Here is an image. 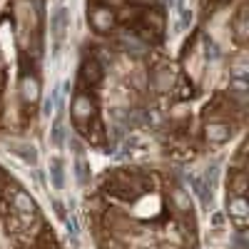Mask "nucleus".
Masks as SVG:
<instances>
[{"label":"nucleus","mask_w":249,"mask_h":249,"mask_svg":"<svg viewBox=\"0 0 249 249\" xmlns=\"http://www.w3.org/2000/svg\"><path fill=\"white\" fill-rule=\"evenodd\" d=\"M70 30V10L65 5H57L53 13H50V35L57 40L65 37V33Z\"/></svg>","instance_id":"f257e3e1"},{"label":"nucleus","mask_w":249,"mask_h":249,"mask_svg":"<svg viewBox=\"0 0 249 249\" xmlns=\"http://www.w3.org/2000/svg\"><path fill=\"white\" fill-rule=\"evenodd\" d=\"M90 25H92V30H97V33H107V30L115 25V13H112L110 8H95V10L90 13Z\"/></svg>","instance_id":"f03ea898"},{"label":"nucleus","mask_w":249,"mask_h":249,"mask_svg":"<svg viewBox=\"0 0 249 249\" xmlns=\"http://www.w3.org/2000/svg\"><path fill=\"white\" fill-rule=\"evenodd\" d=\"M48 137H50V144L55 150H62V144H65V140H68V127H65V117H62V112L55 115Z\"/></svg>","instance_id":"7ed1b4c3"},{"label":"nucleus","mask_w":249,"mask_h":249,"mask_svg":"<svg viewBox=\"0 0 249 249\" xmlns=\"http://www.w3.org/2000/svg\"><path fill=\"white\" fill-rule=\"evenodd\" d=\"M92 100L88 97V95H77L75 100H72V117H75V122L77 124H82V122H88L90 117H92Z\"/></svg>","instance_id":"20e7f679"},{"label":"nucleus","mask_w":249,"mask_h":249,"mask_svg":"<svg viewBox=\"0 0 249 249\" xmlns=\"http://www.w3.org/2000/svg\"><path fill=\"white\" fill-rule=\"evenodd\" d=\"M230 217H232L237 230H244L247 227V202H244V197H237V195L230 197Z\"/></svg>","instance_id":"39448f33"},{"label":"nucleus","mask_w":249,"mask_h":249,"mask_svg":"<svg viewBox=\"0 0 249 249\" xmlns=\"http://www.w3.org/2000/svg\"><path fill=\"white\" fill-rule=\"evenodd\" d=\"M207 140H210L212 144H224L227 140L232 137V130H230V124H224V122H210L207 124V130H204Z\"/></svg>","instance_id":"423d86ee"},{"label":"nucleus","mask_w":249,"mask_h":249,"mask_svg":"<svg viewBox=\"0 0 249 249\" xmlns=\"http://www.w3.org/2000/svg\"><path fill=\"white\" fill-rule=\"evenodd\" d=\"M20 95H23L25 102H37L40 100V85L33 75H25L23 82H20Z\"/></svg>","instance_id":"0eeeda50"},{"label":"nucleus","mask_w":249,"mask_h":249,"mask_svg":"<svg viewBox=\"0 0 249 249\" xmlns=\"http://www.w3.org/2000/svg\"><path fill=\"white\" fill-rule=\"evenodd\" d=\"M65 164H62V157L53 155L50 157V164H48V170H50V177H53V184H55V190H60L62 182H65Z\"/></svg>","instance_id":"6e6552de"},{"label":"nucleus","mask_w":249,"mask_h":249,"mask_svg":"<svg viewBox=\"0 0 249 249\" xmlns=\"http://www.w3.org/2000/svg\"><path fill=\"white\" fill-rule=\"evenodd\" d=\"M82 77H85V82H90V85H97V82L102 80V70H100V65L95 60L82 65Z\"/></svg>","instance_id":"1a4fd4ad"},{"label":"nucleus","mask_w":249,"mask_h":249,"mask_svg":"<svg viewBox=\"0 0 249 249\" xmlns=\"http://www.w3.org/2000/svg\"><path fill=\"white\" fill-rule=\"evenodd\" d=\"M187 72H192L195 77H199V72H202V53H195L192 60H187Z\"/></svg>","instance_id":"9d476101"},{"label":"nucleus","mask_w":249,"mask_h":249,"mask_svg":"<svg viewBox=\"0 0 249 249\" xmlns=\"http://www.w3.org/2000/svg\"><path fill=\"white\" fill-rule=\"evenodd\" d=\"M75 164H77V177H80V182L85 184V182H88V162H85V160H77Z\"/></svg>","instance_id":"9b49d317"}]
</instances>
